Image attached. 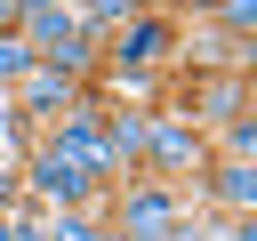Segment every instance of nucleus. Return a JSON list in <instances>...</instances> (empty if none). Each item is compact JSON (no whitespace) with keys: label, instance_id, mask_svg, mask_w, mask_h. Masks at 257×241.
<instances>
[{"label":"nucleus","instance_id":"nucleus-1","mask_svg":"<svg viewBox=\"0 0 257 241\" xmlns=\"http://www.w3.org/2000/svg\"><path fill=\"white\" fill-rule=\"evenodd\" d=\"M201 169H209V137H201L185 112H169V104H145V161H137V177L193 185Z\"/></svg>","mask_w":257,"mask_h":241},{"label":"nucleus","instance_id":"nucleus-2","mask_svg":"<svg viewBox=\"0 0 257 241\" xmlns=\"http://www.w3.org/2000/svg\"><path fill=\"white\" fill-rule=\"evenodd\" d=\"M193 217H201V201L185 185H161V177H120L104 193V225H120V233H169V225H193Z\"/></svg>","mask_w":257,"mask_h":241},{"label":"nucleus","instance_id":"nucleus-3","mask_svg":"<svg viewBox=\"0 0 257 241\" xmlns=\"http://www.w3.org/2000/svg\"><path fill=\"white\" fill-rule=\"evenodd\" d=\"M16 185H24V201H40V209H96V201H104V185H96V177H80L48 137H32V145H24Z\"/></svg>","mask_w":257,"mask_h":241},{"label":"nucleus","instance_id":"nucleus-4","mask_svg":"<svg viewBox=\"0 0 257 241\" xmlns=\"http://www.w3.org/2000/svg\"><path fill=\"white\" fill-rule=\"evenodd\" d=\"M40 137H48V145H56V153H64L80 177H96V185L112 193V153H104V96H96V88H88L72 112H56Z\"/></svg>","mask_w":257,"mask_h":241},{"label":"nucleus","instance_id":"nucleus-5","mask_svg":"<svg viewBox=\"0 0 257 241\" xmlns=\"http://www.w3.org/2000/svg\"><path fill=\"white\" fill-rule=\"evenodd\" d=\"M177 56V16L169 8H145V16H128L120 32H104V64L112 72H161Z\"/></svg>","mask_w":257,"mask_h":241},{"label":"nucleus","instance_id":"nucleus-6","mask_svg":"<svg viewBox=\"0 0 257 241\" xmlns=\"http://www.w3.org/2000/svg\"><path fill=\"white\" fill-rule=\"evenodd\" d=\"M169 112H185L201 137L217 129V120H233V112H249V72H185V96H161Z\"/></svg>","mask_w":257,"mask_h":241},{"label":"nucleus","instance_id":"nucleus-7","mask_svg":"<svg viewBox=\"0 0 257 241\" xmlns=\"http://www.w3.org/2000/svg\"><path fill=\"white\" fill-rule=\"evenodd\" d=\"M80 96H88V88H80L72 72H56V64H32V72L16 80V120H24V129H48V120H56V112H72Z\"/></svg>","mask_w":257,"mask_h":241},{"label":"nucleus","instance_id":"nucleus-8","mask_svg":"<svg viewBox=\"0 0 257 241\" xmlns=\"http://www.w3.org/2000/svg\"><path fill=\"white\" fill-rule=\"evenodd\" d=\"M185 193H193L201 209H217V217H249V209H257V161H209Z\"/></svg>","mask_w":257,"mask_h":241},{"label":"nucleus","instance_id":"nucleus-9","mask_svg":"<svg viewBox=\"0 0 257 241\" xmlns=\"http://www.w3.org/2000/svg\"><path fill=\"white\" fill-rule=\"evenodd\" d=\"M209 161H257V120H249V112L217 120V129H209Z\"/></svg>","mask_w":257,"mask_h":241},{"label":"nucleus","instance_id":"nucleus-10","mask_svg":"<svg viewBox=\"0 0 257 241\" xmlns=\"http://www.w3.org/2000/svg\"><path fill=\"white\" fill-rule=\"evenodd\" d=\"M145 8H153V0H80V24H88V32H96V48H104V32H120V24H128V16H145Z\"/></svg>","mask_w":257,"mask_h":241},{"label":"nucleus","instance_id":"nucleus-11","mask_svg":"<svg viewBox=\"0 0 257 241\" xmlns=\"http://www.w3.org/2000/svg\"><path fill=\"white\" fill-rule=\"evenodd\" d=\"M32 64H40V56H32V40H24V32H0V80L16 88V80H24Z\"/></svg>","mask_w":257,"mask_h":241},{"label":"nucleus","instance_id":"nucleus-12","mask_svg":"<svg viewBox=\"0 0 257 241\" xmlns=\"http://www.w3.org/2000/svg\"><path fill=\"white\" fill-rule=\"evenodd\" d=\"M209 16H217V24L233 32V40H249V32H257V0H217Z\"/></svg>","mask_w":257,"mask_h":241},{"label":"nucleus","instance_id":"nucleus-13","mask_svg":"<svg viewBox=\"0 0 257 241\" xmlns=\"http://www.w3.org/2000/svg\"><path fill=\"white\" fill-rule=\"evenodd\" d=\"M24 8H32V0H0V32H16V24H24Z\"/></svg>","mask_w":257,"mask_h":241},{"label":"nucleus","instance_id":"nucleus-14","mask_svg":"<svg viewBox=\"0 0 257 241\" xmlns=\"http://www.w3.org/2000/svg\"><path fill=\"white\" fill-rule=\"evenodd\" d=\"M0 241H24V225H16V209H0Z\"/></svg>","mask_w":257,"mask_h":241}]
</instances>
